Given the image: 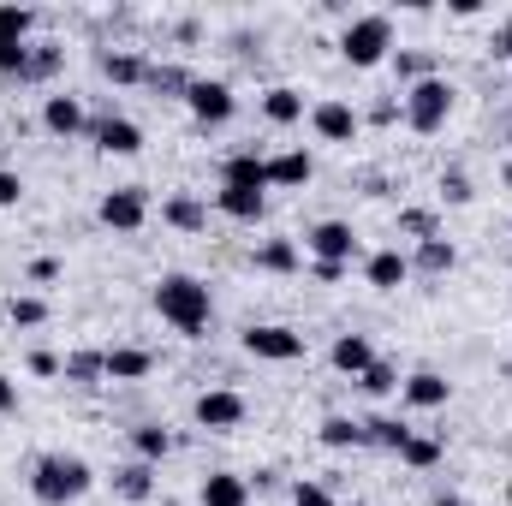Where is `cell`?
<instances>
[{
    "mask_svg": "<svg viewBox=\"0 0 512 506\" xmlns=\"http://www.w3.org/2000/svg\"><path fill=\"white\" fill-rule=\"evenodd\" d=\"M358 393H370V399H387V393H399V364L376 358V364L358 376Z\"/></svg>",
    "mask_w": 512,
    "mask_h": 506,
    "instance_id": "38",
    "label": "cell"
},
{
    "mask_svg": "<svg viewBox=\"0 0 512 506\" xmlns=\"http://www.w3.org/2000/svg\"><path fill=\"white\" fill-rule=\"evenodd\" d=\"M453 102H459V90H453V78H423V84H411V90H399V120L417 131V137H435V131H447L453 120Z\"/></svg>",
    "mask_w": 512,
    "mask_h": 506,
    "instance_id": "4",
    "label": "cell"
},
{
    "mask_svg": "<svg viewBox=\"0 0 512 506\" xmlns=\"http://www.w3.org/2000/svg\"><path fill=\"white\" fill-rule=\"evenodd\" d=\"M96 221H102L108 233H143V227H149V191H143V185H114V191H102Z\"/></svg>",
    "mask_w": 512,
    "mask_h": 506,
    "instance_id": "8",
    "label": "cell"
},
{
    "mask_svg": "<svg viewBox=\"0 0 512 506\" xmlns=\"http://www.w3.org/2000/svg\"><path fill=\"white\" fill-rule=\"evenodd\" d=\"M399 239H411V245H423V239H441V221H435V209H399Z\"/></svg>",
    "mask_w": 512,
    "mask_h": 506,
    "instance_id": "37",
    "label": "cell"
},
{
    "mask_svg": "<svg viewBox=\"0 0 512 506\" xmlns=\"http://www.w3.org/2000/svg\"><path fill=\"white\" fill-rule=\"evenodd\" d=\"M435 506H471V501H459V495H435Z\"/></svg>",
    "mask_w": 512,
    "mask_h": 506,
    "instance_id": "50",
    "label": "cell"
},
{
    "mask_svg": "<svg viewBox=\"0 0 512 506\" xmlns=\"http://www.w3.org/2000/svg\"><path fill=\"white\" fill-rule=\"evenodd\" d=\"M376 358H382V352H376V340H370V334H358V328L334 334V346H328V364H334L340 376H352V381L364 376V370H370Z\"/></svg>",
    "mask_w": 512,
    "mask_h": 506,
    "instance_id": "13",
    "label": "cell"
},
{
    "mask_svg": "<svg viewBox=\"0 0 512 506\" xmlns=\"http://www.w3.org/2000/svg\"><path fill=\"white\" fill-rule=\"evenodd\" d=\"M489 54H495V60H507V66H512V12L501 18V24H495V36H489Z\"/></svg>",
    "mask_w": 512,
    "mask_h": 506,
    "instance_id": "44",
    "label": "cell"
},
{
    "mask_svg": "<svg viewBox=\"0 0 512 506\" xmlns=\"http://www.w3.org/2000/svg\"><path fill=\"white\" fill-rule=\"evenodd\" d=\"M114 495L131 506H143L149 495H155V465H143V459H131V465H120L114 471Z\"/></svg>",
    "mask_w": 512,
    "mask_h": 506,
    "instance_id": "32",
    "label": "cell"
},
{
    "mask_svg": "<svg viewBox=\"0 0 512 506\" xmlns=\"http://www.w3.org/2000/svg\"><path fill=\"white\" fill-rule=\"evenodd\" d=\"M364 120H370V126H393V120H399V102H393V96H387V102H376V108H370V114H364Z\"/></svg>",
    "mask_w": 512,
    "mask_h": 506,
    "instance_id": "47",
    "label": "cell"
},
{
    "mask_svg": "<svg viewBox=\"0 0 512 506\" xmlns=\"http://www.w3.org/2000/svg\"><path fill=\"white\" fill-rule=\"evenodd\" d=\"M340 60L352 66V72H376L393 60V18L387 12H352L346 24H340Z\"/></svg>",
    "mask_w": 512,
    "mask_h": 506,
    "instance_id": "3",
    "label": "cell"
},
{
    "mask_svg": "<svg viewBox=\"0 0 512 506\" xmlns=\"http://www.w3.org/2000/svg\"><path fill=\"white\" fill-rule=\"evenodd\" d=\"M358 131H364V114H358L346 96H316V102H310V137H316V143L346 149V143H358Z\"/></svg>",
    "mask_w": 512,
    "mask_h": 506,
    "instance_id": "7",
    "label": "cell"
},
{
    "mask_svg": "<svg viewBox=\"0 0 512 506\" xmlns=\"http://www.w3.org/2000/svg\"><path fill=\"white\" fill-rule=\"evenodd\" d=\"M197 506H251V483L239 471H209L197 483Z\"/></svg>",
    "mask_w": 512,
    "mask_h": 506,
    "instance_id": "23",
    "label": "cell"
},
{
    "mask_svg": "<svg viewBox=\"0 0 512 506\" xmlns=\"http://www.w3.org/2000/svg\"><path fill=\"white\" fill-rule=\"evenodd\" d=\"M48 316H54V310H48V298H36V292H12V298H6V322H12V328H42Z\"/></svg>",
    "mask_w": 512,
    "mask_h": 506,
    "instance_id": "35",
    "label": "cell"
},
{
    "mask_svg": "<svg viewBox=\"0 0 512 506\" xmlns=\"http://www.w3.org/2000/svg\"><path fill=\"white\" fill-rule=\"evenodd\" d=\"M42 131L48 137H78V131H90V114H84V102L78 96H66V90H54V96H42Z\"/></svg>",
    "mask_w": 512,
    "mask_h": 506,
    "instance_id": "14",
    "label": "cell"
},
{
    "mask_svg": "<svg viewBox=\"0 0 512 506\" xmlns=\"http://www.w3.org/2000/svg\"><path fill=\"white\" fill-rule=\"evenodd\" d=\"M215 209H221L227 221H245V227H256V221L268 215V197H262V191H233V185H221V191H215Z\"/></svg>",
    "mask_w": 512,
    "mask_h": 506,
    "instance_id": "29",
    "label": "cell"
},
{
    "mask_svg": "<svg viewBox=\"0 0 512 506\" xmlns=\"http://www.w3.org/2000/svg\"><path fill=\"white\" fill-rule=\"evenodd\" d=\"M149 304H155V316H161L167 328H179L185 340H203L209 322H215V292H209V280H197V274H185V268L161 274L155 292H149Z\"/></svg>",
    "mask_w": 512,
    "mask_h": 506,
    "instance_id": "1",
    "label": "cell"
},
{
    "mask_svg": "<svg viewBox=\"0 0 512 506\" xmlns=\"http://www.w3.org/2000/svg\"><path fill=\"white\" fill-rule=\"evenodd\" d=\"M60 66H66V42L42 36V42H30V60H24V78L18 84H54Z\"/></svg>",
    "mask_w": 512,
    "mask_h": 506,
    "instance_id": "25",
    "label": "cell"
},
{
    "mask_svg": "<svg viewBox=\"0 0 512 506\" xmlns=\"http://www.w3.org/2000/svg\"><path fill=\"white\" fill-rule=\"evenodd\" d=\"M102 358H108V381L114 387H137V381L155 376V352L149 346H102Z\"/></svg>",
    "mask_w": 512,
    "mask_h": 506,
    "instance_id": "18",
    "label": "cell"
},
{
    "mask_svg": "<svg viewBox=\"0 0 512 506\" xmlns=\"http://www.w3.org/2000/svg\"><path fill=\"white\" fill-rule=\"evenodd\" d=\"M131 453H137L143 465H161V459L173 453V429H167L161 417H143V423H131Z\"/></svg>",
    "mask_w": 512,
    "mask_h": 506,
    "instance_id": "27",
    "label": "cell"
},
{
    "mask_svg": "<svg viewBox=\"0 0 512 506\" xmlns=\"http://www.w3.org/2000/svg\"><path fill=\"white\" fill-rule=\"evenodd\" d=\"M316 441H322L328 453H358V447H364V417L328 411V417H322V429H316Z\"/></svg>",
    "mask_w": 512,
    "mask_h": 506,
    "instance_id": "26",
    "label": "cell"
},
{
    "mask_svg": "<svg viewBox=\"0 0 512 506\" xmlns=\"http://www.w3.org/2000/svg\"><path fill=\"white\" fill-rule=\"evenodd\" d=\"M60 381L90 393V387H102V381H108V358H102L96 346H78V352H66V364H60Z\"/></svg>",
    "mask_w": 512,
    "mask_h": 506,
    "instance_id": "24",
    "label": "cell"
},
{
    "mask_svg": "<svg viewBox=\"0 0 512 506\" xmlns=\"http://www.w3.org/2000/svg\"><path fill=\"white\" fill-rule=\"evenodd\" d=\"M60 364H66V358L48 352V346H30V352H24V370H30L36 381H60Z\"/></svg>",
    "mask_w": 512,
    "mask_h": 506,
    "instance_id": "40",
    "label": "cell"
},
{
    "mask_svg": "<svg viewBox=\"0 0 512 506\" xmlns=\"http://www.w3.org/2000/svg\"><path fill=\"white\" fill-rule=\"evenodd\" d=\"M292 506H346V501H340L328 483H310V477H298V483H292Z\"/></svg>",
    "mask_w": 512,
    "mask_h": 506,
    "instance_id": "39",
    "label": "cell"
},
{
    "mask_svg": "<svg viewBox=\"0 0 512 506\" xmlns=\"http://www.w3.org/2000/svg\"><path fill=\"white\" fill-rule=\"evenodd\" d=\"M96 66H102V78L120 84V90H143V84H149V60H143L137 48H102Z\"/></svg>",
    "mask_w": 512,
    "mask_h": 506,
    "instance_id": "19",
    "label": "cell"
},
{
    "mask_svg": "<svg viewBox=\"0 0 512 506\" xmlns=\"http://www.w3.org/2000/svg\"><path fill=\"white\" fill-rule=\"evenodd\" d=\"M191 78H197V72H185V66H173V60H149V84H143V90H155L161 102H185Z\"/></svg>",
    "mask_w": 512,
    "mask_h": 506,
    "instance_id": "31",
    "label": "cell"
},
{
    "mask_svg": "<svg viewBox=\"0 0 512 506\" xmlns=\"http://www.w3.org/2000/svg\"><path fill=\"white\" fill-rule=\"evenodd\" d=\"M12 411H18V381L0 370V417H12Z\"/></svg>",
    "mask_w": 512,
    "mask_h": 506,
    "instance_id": "46",
    "label": "cell"
},
{
    "mask_svg": "<svg viewBox=\"0 0 512 506\" xmlns=\"http://www.w3.org/2000/svg\"><path fill=\"white\" fill-rule=\"evenodd\" d=\"M405 441H411V423H405V417H387V411L364 417V447H382V453L399 459V447H405Z\"/></svg>",
    "mask_w": 512,
    "mask_h": 506,
    "instance_id": "30",
    "label": "cell"
},
{
    "mask_svg": "<svg viewBox=\"0 0 512 506\" xmlns=\"http://www.w3.org/2000/svg\"><path fill=\"white\" fill-rule=\"evenodd\" d=\"M161 221H167L173 233H191V239H197V233H209V203H203L197 191H173V197L161 203Z\"/></svg>",
    "mask_w": 512,
    "mask_h": 506,
    "instance_id": "20",
    "label": "cell"
},
{
    "mask_svg": "<svg viewBox=\"0 0 512 506\" xmlns=\"http://www.w3.org/2000/svg\"><path fill=\"white\" fill-rule=\"evenodd\" d=\"M251 262L262 274H298V268H304V245H298V239H262L251 251Z\"/></svg>",
    "mask_w": 512,
    "mask_h": 506,
    "instance_id": "28",
    "label": "cell"
},
{
    "mask_svg": "<svg viewBox=\"0 0 512 506\" xmlns=\"http://www.w3.org/2000/svg\"><path fill=\"white\" fill-rule=\"evenodd\" d=\"M346 506H364V501H346Z\"/></svg>",
    "mask_w": 512,
    "mask_h": 506,
    "instance_id": "52",
    "label": "cell"
},
{
    "mask_svg": "<svg viewBox=\"0 0 512 506\" xmlns=\"http://www.w3.org/2000/svg\"><path fill=\"white\" fill-rule=\"evenodd\" d=\"M245 417H251V399L239 387H203L191 399V423L203 435H233V429H245Z\"/></svg>",
    "mask_w": 512,
    "mask_h": 506,
    "instance_id": "5",
    "label": "cell"
},
{
    "mask_svg": "<svg viewBox=\"0 0 512 506\" xmlns=\"http://www.w3.org/2000/svg\"><path fill=\"white\" fill-rule=\"evenodd\" d=\"M471 197H477V191H471V173H465V167H447V173H441V203L459 209V203H471Z\"/></svg>",
    "mask_w": 512,
    "mask_h": 506,
    "instance_id": "41",
    "label": "cell"
},
{
    "mask_svg": "<svg viewBox=\"0 0 512 506\" xmlns=\"http://www.w3.org/2000/svg\"><path fill=\"white\" fill-rule=\"evenodd\" d=\"M453 399V381L441 376V370H411V376H399V405L405 411H441Z\"/></svg>",
    "mask_w": 512,
    "mask_h": 506,
    "instance_id": "11",
    "label": "cell"
},
{
    "mask_svg": "<svg viewBox=\"0 0 512 506\" xmlns=\"http://www.w3.org/2000/svg\"><path fill=\"white\" fill-rule=\"evenodd\" d=\"M96 489V471L84 453H42L30 465V501L36 506H78Z\"/></svg>",
    "mask_w": 512,
    "mask_h": 506,
    "instance_id": "2",
    "label": "cell"
},
{
    "mask_svg": "<svg viewBox=\"0 0 512 506\" xmlns=\"http://www.w3.org/2000/svg\"><path fill=\"white\" fill-rule=\"evenodd\" d=\"M12 42H36V12L30 6H0V48Z\"/></svg>",
    "mask_w": 512,
    "mask_h": 506,
    "instance_id": "36",
    "label": "cell"
},
{
    "mask_svg": "<svg viewBox=\"0 0 512 506\" xmlns=\"http://www.w3.org/2000/svg\"><path fill=\"white\" fill-rule=\"evenodd\" d=\"M24 280H30V286H54V280H60V256H30Z\"/></svg>",
    "mask_w": 512,
    "mask_h": 506,
    "instance_id": "42",
    "label": "cell"
},
{
    "mask_svg": "<svg viewBox=\"0 0 512 506\" xmlns=\"http://www.w3.org/2000/svg\"><path fill=\"white\" fill-rule=\"evenodd\" d=\"M310 280L316 286H340L346 280V262H310Z\"/></svg>",
    "mask_w": 512,
    "mask_h": 506,
    "instance_id": "45",
    "label": "cell"
},
{
    "mask_svg": "<svg viewBox=\"0 0 512 506\" xmlns=\"http://www.w3.org/2000/svg\"><path fill=\"white\" fill-rule=\"evenodd\" d=\"M441 459H447V441H441V435H417V429H411V441L399 447V465H405V471H435Z\"/></svg>",
    "mask_w": 512,
    "mask_h": 506,
    "instance_id": "33",
    "label": "cell"
},
{
    "mask_svg": "<svg viewBox=\"0 0 512 506\" xmlns=\"http://www.w3.org/2000/svg\"><path fill=\"white\" fill-rule=\"evenodd\" d=\"M316 179V155L310 149H280L268 155V191H304Z\"/></svg>",
    "mask_w": 512,
    "mask_h": 506,
    "instance_id": "16",
    "label": "cell"
},
{
    "mask_svg": "<svg viewBox=\"0 0 512 506\" xmlns=\"http://www.w3.org/2000/svg\"><path fill=\"white\" fill-rule=\"evenodd\" d=\"M90 137H96L102 155H143V126L126 120V114H102V120H90Z\"/></svg>",
    "mask_w": 512,
    "mask_h": 506,
    "instance_id": "15",
    "label": "cell"
},
{
    "mask_svg": "<svg viewBox=\"0 0 512 506\" xmlns=\"http://www.w3.org/2000/svg\"><path fill=\"white\" fill-rule=\"evenodd\" d=\"M447 12H453V18H483V6H477V0H453Z\"/></svg>",
    "mask_w": 512,
    "mask_h": 506,
    "instance_id": "49",
    "label": "cell"
},
{
    "mask_svg": "<svg viewBox=\"0 0 512 506\" xmlns=\"http://www.w3.org/2000/svg\"><path fill=\"white\" fill-rule=\"evenodd\" d=\"M459 268V245L441 233V239H423V245H411V280L423 274V280H441V274H453Z\"/></svg>",
    "mask_w": 512,
    "mask_h": 506,
    "instance_id": "22",
    "label": "cell"
},
{
    "mask_svg": "<svg viewBox=\"0 0 512 506\" xmlns=\"http://www.w3.org/2000/svg\"><path fill=\"white\" fill-rule=\"evenodd\" d=\"M185 108H191V120H197V126H233L239 96H233V84H227V78H191Z\"/></svg>",
    "mask_w": 512,
    "mask_h": 506,
    "instance_id": "10",
    "label": "cell"
},
{
    "mask_svg": "<svg viewBox=\"0 0 512 506\" xmlns=\"http://www.w3.org/2000/svg\"><path fill=\"white\" fill-rule=\"evenodd\" d=\"M245 483H251V495H268V489H280V471H256Z\"/></svg>",
    "mask_w": 512,
    "mask_h": 506,
    "instance_id": "48",
    "label": "cell"
},
{
    "mask_svg": "<svg viewBox=\"0 0 512 506\" xmlns=\"http://www.w3.org/2000/svg\"><path fill=\"white\" fill-rule=\"evenodd\" d=\"M393 78H399V90L435 78V54H429V48H393Z\"/></svg>",
    "mask_w": 512,
    "mask_h": 506,
    "instance_id": "34",
    "label": "cell"
},
{
    "mask_svg": "<svg viewBox=\"0 0 512 506\" xmlns=\"http://www.w3.org/2000/svg\"><path fill=\"white\" fill-rule=\"evenodd\" d=\"M24 203V179L12 167H0V209H18Z\"/></svg>",
    "mask_w": 512,
    "mask_h": 506,
    "instance_id": "43",
    "label": "cell"
},
{
    "mask_svg": "<svg viewBox=\"0 0 512 506\" xmlns=\"http://www.w3.org/2000/svg\"><path fill=\"white\" fill-rule=\"evenodd\" d=\"M304 256L310 262H346L352 268L358 262V227L352 221H334V215L328 221H310L304 227Z\"/></svg>",
    "mask_w": 512,
    "mask_h": 506,
    "instance_id": "9",
    "label": "cell"
},
{
    "mask_svg": "<svg viewBox=\"0 0 512 506\" xmlns=\"http://www.w3.org/2000/svg\"><path fill=\"white\" fill-rule=\"evenodd\" d=\"M221 185H233V191H262V197H268V155H256V149L227 155V161H221Z\"/></svg>",
    "mask_w": 512,
    "mask_h": 506,
    "instance_id": "21",
    "label": "cell"
},
{
    "mask_svg": "<svg viewBox=\"0 0 512 506\" xmlns=\"http://www.w3.org/2000/svg\"><path fill=\"white\" fill-rule=\"evenodd\" d=\"M501 185L512 191V161H501Z\"/></svg>",
    "mask_w": 512,
    "mask_h": 506,
    "instance_id": "51",
    "label": "cell"
},
{
    "mask_svg": "<svg viewBox=\"0 0 512 506\" xmlns=\"http://www.w3.org/2000/svg\"><path fill=\"white\" fill-rule=\"evenodd\" d=\"M405 280H411V256L399 251V245L364 256V286H370V292H399Z\"/></svg>",
    "mask_w": 512,
    "mask_h": 506,
    "instance_id": "17",
    "label": "cell"
},
{
    "mask_svg": "<svg viewBox=\"0 0 512 506\" xmlns=\"http://www.w3.org/2000/svg\"><path fill=\"white\" fill-rule=\"evenodd\" d=\"M256 114H262L268 126H280V131L310 120V108H304V90H298V84H268V90L256 96Z\"/></svg>",
    "mask_w": 512,
    "mask_h": 506,
    "instance_id": "12",
    "label": "cell"
},
{
    "mask_svg": "<svg viewBox=\"0 0 512 506\" xmlns=\"http://www.w3.org/2000/svg\"><path fill=\"white\" fill-rule=\"evenodd\" d=\"M239 346H245V358H256V364H298L304 358V334L286 328V322H251L239 334Z\"/></svg>",
    "mask_w": 512,
    "mask_h": 506,
    "instance_id": "6",
    "label": "cell"
}]
</instances>
